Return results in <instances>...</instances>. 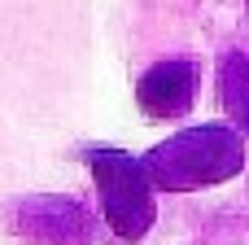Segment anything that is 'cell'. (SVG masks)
Returning a JSON list of instances; mask_svg holds the SVG:
<instances>
[{"label":"cell","instance_id":"6da1fadb","mask_svg":"<svg viewBox=\"0 0 249 245\" xmlns=\"http://www.w3.org/2000/svg\"><path fill=\"white\" fill-rule=\"evenodd\" d=\"M96 171H101V184H105V215H109V224L123 237H140L144 224H149V193H144L140 171L127 158H114V153H101Z\"/></svg>","mask_w":249,"mask_h":245}]
</instances>
